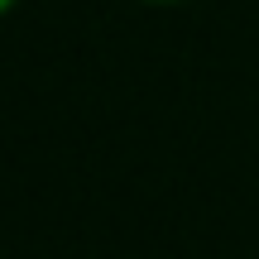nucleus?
Wrapping results in <instances>:
<instances>
[{"label":"nucleus","mask_w":259,"mask_h":259,"mask_svg":"<svg viewBox=\"0 0 259 259\" xmlns=\"http://www.w3.org/2000/svg\"><path fill=\"white\" fill-rule=\"evenodd\" d=\"M139 5H192V0H139Z\"/></svg>","instance_id":"nucleus-1"},{"label":"nucleus","mask_w":259,"mask_h":259,"mask_svg":"<svg viewBox=\"0 0 259 259\" xmlns=\"http://www.w3.org/2000/svg\"><path fill=\"white\" fill-rule=\"evenodd\" d=\"M15 5H19V0H0V19H5V15H10Z\"/></svg>","instance_id":"nucleus-2"}]
</instances>
